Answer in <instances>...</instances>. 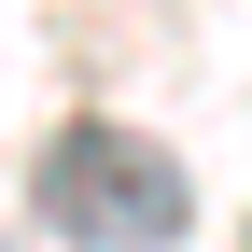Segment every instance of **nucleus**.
<instances>
[{
	"label": "nucleus",
	"instance_id": "obj_1",
	"mask_svg": "<svg viewBox=\"0 0 252 252\" xmlns=\"http://www.w3.org/2000/svg\"><path fill=\"white\" fill-rule=\"evenodd\" d=\"M42 224L70 252H168L196 224V182L140 140V126H56L42 154Z\"/></svg>",
	"mask_w": 252,
	"mask_h": 252
}]
</instances>
